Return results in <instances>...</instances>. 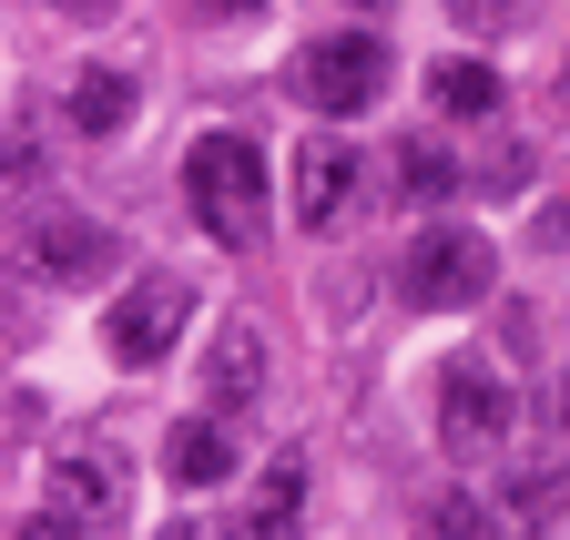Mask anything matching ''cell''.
Returning <instances> with one entry per match:
<instances>
[{
  "label": "cell",
  "mask_w": 570,
  "mask_h": 540,
  "mask_svg": "<svg viewBox=\"0 0 570 540\" xmlns=\"http://www.w3.org/2000/svg\"><path fill=\"white\" fill-rule=\"evenodd\" d=\"M428 102L489 122V112H499V72H489V61H428Z\"/></svg>",
  "instance_id": "obj_14"
},
{
  "label": "cell",
  "mask_w": 570,
  "mask_h": 540,
  "mask_svg": "<svg viewBox=\"0 0 570 540\" xmlns=\"http://www.w3.org/2000/svg\"><path fill=\"white\" fill-rule=\"evenodd\" d=\"M204 397H214V409H255V397H265V336H255L245 316L214 336V357H204Z\"/></svg>",
  "instance_id": "obj_10"
},
{
  "label": "cell",
  "mask_w": 570,
  "mask_h": 540,
  "mask_svg": "<svg viewBox=\"0 0 570 540\" xmlns=\"http://www.w3.org/2000/svg\"><path fill=\"white\" fill-rule=\"evenodd\" d=\"M184 194L214 245H255L265 235V154L245 144V132H204V144L184 154Z\"/></svg>",
  "instance_id": "obj_1"
},
{
  "label": "cell",
  "mask_w": 570,
  "mask_h": 540,
  "mask_svg": "<svg viewBox=\"0 0 570 540\" xmlns=\"http://www.w3.org/2000/svg\"><path fill=\"white\" fill-rule=\"evenodd\" d=\"M550 419H560V439H570V377H560V387H550Z\"/></svg>",
  "instance_id": "obj_20"
},
{
  "label": "cell",
  "mask_w": 570,
  "mask_h": 540,
  "mask_svg": "<svg viewBox=\"0 0 570 540\" xmlns=\"http://www.w3.org/2000/svg\"><path fill=\"white\" fill-rule=\"evenodd\" d=\"M407 306H428V316H459V306H479L489 296V276H499V255H489V235H469V225H428L417 245H407Z\"/></svg>",
  "instance_id": "obj_2"
},
{
  "label": "cell",
  "mask_w": 570,
  "mask_h": 540,
  "mask_svg": "<svg viewBox=\"0 0 570 540\" xmlns=\"http://www.w3.org/2000/svg\"><path fill=\"white\" fill-rule=\"evenodd\" d=\"M560 112H570V72H560Z\"/></svg>",
  "instance_id": "obj_21"
},
{
  "label": "cell",
  "mask_w": 570,
  "mask_h": 540,
  "mask_svg": "<svg viewBox=\"0 0 570 540\" xmlns=\"http://www.w3.org/2000/svg\"><path fill=\"white\" fill-rule=\"evenodd\" d=\"M285 184H296V225H306V235H336V225L356 215V194H367V164H356L346 132H316Z\"/></svg>",
  "instance_id": "obj_7"
},
{
  "label": "cell",
  "mask_w": 570,
  "mask_h": 540,
  "mask_svg": "<svg viewBox=\"0 0 570 540\" xmlns=\"http://www.w3.org/2000/svg\"><path fill=\"white\" fill-rule=\"evenodd\" d=\"M132 72H102V61H92V72L82 82H71V132H92V144H102V132H122L132 122Z\"/></svg>",
  "instance_id": "obj_13"
},
{
  "label": "cell",
  "mask_w": 570,
  "mask_h": 540,
  "mask_svg": "<svg viewBox=\"0 0 570 540\" xmlns=\"http://www.w3.org/2000/svg\"><path fill=\"white\" fill-rule=\"evenodd\" d=\"M296 92H306V112H367L387 92V41L377 31H316L296 51Z\"/></svg>",
  "instance_id": "obj_4"
},
{
  "label": "cell",
  "mask_w": 570,
  "mask_h": 540,
  "mask_svg": "<svg viewBox=\"0 0 570 540\" xmlns=\"http://www.w3.org/2000/svg\"><path fill=\"white\" fill-rule=\"evenodd\" d=\"M245 530H255V540H296V530H306V459H275L265 480H255Z\"/></svg>",
  "instance_id": "obj_12"
},
{
  "label": "cell",
  "mask_w": 570,
  "mask_h": 540,
  "mask_svg": "<svg viewBox=\"0 0 570 540\" xmlns=\"http://www.w3.org/2000/svg\"><path fill=\"white\" fill-rule=\"evenodd\" d=\"M417 530H428V540H499V530H489V510H479L469 490H439V500H428V520H417Z\"/></svg>",
  "instance_id": "obj_16"
},
{
  "label": "cell",
  "mask_w": 570,
  "mask_h": 540,
  "mask_svg": "<svg viewBox=\"0 0 570 540\" xmlns=\"http://www.w3.org/2000/svg\"><path fill=\"white\" fill-rule=\"evenodd\" d=\"M510 429H520V387L499 377L489 357H449V367H439V439H449L459 459H489Z\"/></svg>",
  "instance_id": "obj_3"
},
{
  "label": "cell",
  "mask_w": 570,
  "mask_h": 540,
  "mask_svg": "<svg viewBox=\"0 0 570 540\" xmlns=\"http://www.w3.org/2000/svg\"><path fill=\"white\" fill-rule=\"evenodd\" d=\"M499 530L510 540H570V469H510Z\"/></svg>",
  "instance_id": "obj_9"
},
{
  "label": "cell",
  "mask_w": 570,
  "mask_h": 540,
  "mask_svg": "<svg viewBox=\"0 0 570 540\" xmlns=\"http://www.w3.org/2000/svg\"><path fill=\"white\" fill-rule=\"evenodd\" d=\"M11 540H82V520H61V510H41V520H21Z\"/></svg>",
  "instance_id": "obj_19"
},
{
  "label": "cell",
  "mask_w": 570,
  "mask_h": 540,
  "mask_svg": "<svg viewBox=\"0 0 570 540\" xmlns=\"http://www.w3.org/2000/svg\"><path fill=\"white\" fill-rule=\"evenodd\" d=\"M194 326V276H132L112 296V357L122 367H164Z\"/></svg>",
  "instance_id": "obj_5"
},
{
  "label": "cell",
  "mask_w": 570,
  "mask_h": 540,
  "mask_svg": "<svg viewBox=\"0 0 570 540\" xmlns=\"http://www.w3.org/2000/svg\"><path fill=\"white\" fill-rule=\"evenodd\" d=\"M122 490H132V480H122V459H112V449H61V459H51V510H61V520H82V530L112 520Z\"/></svg>",
  "instance_id": "obj_8"
},
{
  "label": "cell",
  "mask_w": 570,
  "mask_h": 540,
  "mask_svg": "<svg viewBox=\"0 0 570 540\" xmlns=\"http://www.w3.org/2000/svg\"><path fill=\"white\" fill-rule=\"evenodd\" d=\"M459 11V31H510V21H530V0H449Z\"/></svg>",
  "instance_id": "obj_17"
},
{
  "label": "cell",
  "mask_w": 570,
  "mask_h": 540,
  "mask_svg": "<svg viewBox=\"0 0 570 540\" xmlns=\"http://www.w3.org/2000/svg\"><path fill=\"white\" fill-rule=\"evenodd\" d=\"M21 255H31V276H51V286H102L122 265V235L92 225V215H31Z\"/></svg>",
  "instance_id": "obj_6"
},
{
  "label": "cell",
  "mask_w": 570,
  "mask_h": 540,
  "mask_svg": "<svg viewBox=\"0 0 570 540\" xmlns=\"http://www.w3.org/2000/svg\"><path fill=\"white\" fill-rule=\"evenodd\" d=\"M164 540H255V530H245V520H174Z\"/></svg>",
  "instance_id": "obj_18"
},
{
  "label": "cell",
  "mask_w": 570,
  "mask_h": 540,
  "mask_svg": "<svg viewBox=\"0 0 570 540\" xmlns=\"http://www.w3.org/2000/svg\"><path fill=\"white\" fill-rule=\"evenodd\" d=\"M225 469H235V439L214 429V419H184V429L164 439V480H174V490H214Z\"/></svg>",
  "instance_id": "obj_11"
},
{
  "label": "cell",
  "mask_w": 570,
  "mask_h": 540,
  "mask_svg": "<svg viewBox=\"0 0 570 540\" xmlns=\"http://www.w3.org/2000/svg\"><path fill=\"white\" fill-rule=\"evenodd\" d=\"M449 184H459V164H449L439 144H428V132H407V144H397V205H417V215H428Z\"/></svg>",
  "instance_id": "obj_15"
}]
</instances>
